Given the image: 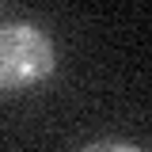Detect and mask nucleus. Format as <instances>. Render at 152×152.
Returning <instances> with one entry per match:
<instances>
[{"label":"nucleus","mask_w":152,"mask_h":152,"mask_svg":"<svg viewBox=\"0 0 152 152\" xmlns=\"http://www.w3.org/2000/svg\"><path fill=\"white\" fill-rule=\"evenodd\" d=\"M53 72V46L31 23L0 31V91H19Z\"/></svg>","instance_id":"f257e3e1"}]
</instances>
